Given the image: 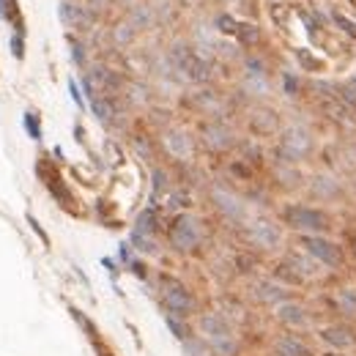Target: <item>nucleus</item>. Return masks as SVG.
<instances>
[{
    "instance_id": "obj_1",
    "label": "nucleus",
    "mask_w": 356,
    "mask_h": 356,
    "mask_svg": "<svg viewBox=\"0 0 356 356\" xmlns=\"http://www.w3.org/2000/svg\"><path fill=\"white\" fill-rule=\"evenodd\" d=\"M279 219L298 236H329V230H331V216L326 211L304 205V203H288L279 211Z\"/></svg>"
},
{
    "instance_id": "obj_2",
    "label": "nucleus",
    "mask_w": 356,
    "mask_h": 356,
    "mask_svg": "<svg viewBox=\"0 0 356 356\" xmlns=\"http://www.w3.org/2000/svg\"><path fill=\"white\" fill-rule=\"evenodd\" d=\"M312 151H315V137L301 123H290L277 134V159L282 164H298L309 159Z\"/></svg>"
},
{
    "instance_id": "obj_3",
    "label": "nucleus",
    "mask_w": 356,
    "mask_h": 356,
    "mask_svg": "<svg viewBox=\"0 0 356 356\" xmlns=\"http://www.w3.org/2000/svg\"><path fill=\"white\" fill-rule=\"evenodd\" d=\"M197 326H200L205 342L211 345V351L216 356H236L238 342H236L233 329H230V323H227V318L222 312H203Z\"/></svg>"
},
{
    "instance_id": "obj_4",
    "label": "nucleus",
    "mask_w": 356,
    "mask_h": 356,
    "mask_svg": "<svg viewBox=\"0 0 356 356\" xmlns=\"http://www.w3.org/2000/svg\"><path fill=\"white\" fill-rule=\"evenodd\" d=\"M298 244H301V249H304L309 257H315L323 268L337 271V268L345 266V249H342L334 238H329V236H298Z\"/></svg>"
},
{
    "instance_id": "obj_5",
    "label": "nucleus",
    "mask_w": 356,
    "mask_h": 356,
    "mask_svg": "<svg viewBox=\"0 0 356 356\" xmlns=\"http://www.w3.org/2000/svg\"><path fill=\"white\" fill-rule=\"evenodd\" d=\"M167 238H170V246L178 249V252H192L200 246L203 241V225L197 216L192 214H178L167 230Z\"/></svg>"
},
{
    "instance_id": "obj_6",
    "label": "nucleus",
    "mask_w": 356,
    "mask_h": 356,
    "mask_svg": "<svg viewBox=\"0 0 356 356\" xmlns=\"http://www.w3.org/2000/svg\"><path fill=\"white\" fill-rule=\"evenodd\" d=\"M162 301H164L167 315L186 320L194 312V298H192L189 288L175 277H162Z\"/></svg>"
},
{
    "instance_id": "obj_7",
    "label": "nucleus",
    "mask_w": 356,
    "mask_h": 356,
    "mask_svg": "<svg viewBox=\"0 0 356 356\" xmlns=\"http://www.w3.org/2000/svg\"><path fill=\"white\" fill-rule=\"evenodd\" d=\"M244 236H246V241L255 246V249H260V252H274V249H279L282 246V227L277 225V222H271V219H252L249 225H246V230H244Z\"/></svg>"
},
{
    "instance_id": "obj_8",
    "label": "nucleus",
    "mask_w": 356,
    "mask_h": 356,
    "mask_svg": "<svg viewBox=\"0 0 356 356\" xmlns=\"http://www.w3.org/2000/svg\"><path fill=\"white\" fill-rule=\"evenodd\" d=\"M162 142H164L167 153H170L173 159H178V162H186V159L194 156V142H192V134H189L186 129H178V126L164 129Z\"/></svg>"
},
{
    "instance_id": "obj_9",
    "label": "nucleus",
    "mask_w": 356,
    "mask_h": 356,
    "mask_svg": "<svg viewBox=\"0 0 356 356\" xmlns=\"http://www.w3.org/2000/svg\"><path fill=\"white\" fill-rule=\"evenodd\" d=\"M211 203L216 205V211L225 216V219H230V222H241L244 219V214H246V208H244V203H241V197L238 194H233L230 189H225V186H214L211 189Z\"/></svg>"
},
{
    "instance_id": "obj_10",
    "label": "nucleus",
    "mask_w": 356,
    "mask_h": 356,
    "mask_svg": "<svg viewBox=\"0 0 356 356\" xmlns=\"http://www.w3.org/2000/svg\"><path fill=\"white\" fill-rule=\"evenodd\" d=\"M252 296L260 304H268V307H279V304L290 301V290L282 282H277V279H257V282H252Z\"/></svg>"
},
{
    "instance_id": "obj_11",
    "label": "nucleus",
    "mask_w": 356,
    "mask_h": 356,
    "mask_svg": "<svg viewBox=\"0 0 356 356\" xmlns=\"http://www.w3.org/2000/svg\"><path fill=\"white\" fill-rule=\"evenodd\" d=\"M249 129L257 134V137H274L279 134V112L271 110V107H255L249 112Z\"/></svg>"
},
{
    "instance_id": "obj_12",
    "label": "nucleus",
    "mask_w": 356,
    "mask_h": 356,
    "mask_svg": "<svg viewBox=\"0 0 356 356\" xmlns=\"http://www.w3.org/2000/svg\"><path fill=\"white\" fill-rule=\"evenodd\" d=\"M203 142L211 148V151H227V148H233V142H236V134L230 131V126L227 123H222V120H208V123H203Z\"/></svg>"
},
{
    "instance_id": "obj_13",
    "label": "nucleus",
    "mask_w": 356,
    "mask_h": 356,
    "mask_svg": "<svg viewBox=\"0 0 356 356\" xmlns=\"http://www.w3.org/2000/svg\"><path fill=\"white\" fill-rule=\"evenodd\" d=\"M282 263H285L301 282H304V279H315V277L323 274V266H320L315 257H309L304 249H301V252H288Z\"/></svg>"
},
{
    "instance_id": "obj_14",
    "label": "nucleus",
    "mask_w": 356,
    "mask_h": 356,
    "mask_svg": "<svg viewBox=\"0 0 356 356\" xmlns=\"http://www.w3.org/2000/svg\"><path fill=\"white\" fill-rule=\"evenodd\" d=\"M318 337H320L329 348H334V351H348V348L356 345V334H353V329H348V326H342V323H334V326H323V329H318Z\"/></svg>"
},
{
    "instance_id": "obj_15",
    "label": "nucleus",
    "mask_w": 356,
    "mask_h": 356,
    "mask_svg": "<svg viewBox=\"0 0 356 356\" xmlns=\"http://www.w3.org/2000/svg\"><path fill=\"white\" fill-rule=\"evenodd\" d=\"M274 315H277V320H279L282 326H288V329H307V326H309V312H307V307H301V304H296V301H285V304L274 307Z\"/></svg>"
},
{
    "instance_id": "obj_16",
    "label": "nucleus",
    "mask_w": 356,
    "mask_h": 356,
    "mask_svg": "<svg viewBox=\"0 0 356 356\" xmlns=\"http://www.w3.org/2000/svg\"><path fill=\"white\" fill-rule=\"evenodd\" d=\"M60 19L68 25V27H88L93 22V11L88 5H79V3H60Z\"/></svg>"
},
{
    "instance_id": "obj_17",
    "label": "nucleus",
    "mask_w": 356,
    "mask_h": 356,
    "mask_svg": "<svg viewBox=\"0 0 356 356\" xmlns=\"http://www.w3.org/2000/svg\"><path fill=\"white\" fill-rule=\"evenodd\" d=\"M274 351H277V356H312L309 345L296 334H279L274 340Z\"/></svg>"
},
{
    "instance_id": "obj_18",
    "label": "nucleus",
    "mask_w": 356,
    "mask_h": 356,
    "mask_svg": "<svg viewBox=\"0 0 356 356\" xmlns=\"http://www.w3.org/2000/svg\"><path fill=\"white\" fill-rule=\"evenodd\" d=\"M309 192H312V197L326 203V200H334V197L342 194V183L337 178H331V175H315L312 183H309Z\"/></svg>"
},
{
    "instance_id": "obj_19",
    "label": "nucleus",
    "mask_w": 356,
    "mask_h": 356,
    "mask_svg": "<svg viewBox=\"0 0 356 356\" xmlns=\"http://www.w3.org/2000/svg\"><path fill=\"white\" fill-rule=\"evenodd\" d=\"M129 22H131L137 30L151 27V25H153V11H151V5H145V3L131 5V8H129Z\"/></svg>"
},
{
    "instance_id": "obj_20",
    "label": "nucleus",
    "mask_w": 356,
    "mask_h": 356,
    "mask_svg": "<svg viewBox=\"0 0 356 356\" xmlns=\"http://www.w3.org/2000/svg\"><path fill=\"white\" fill-rule=\"evenodd\" d=\"M334 298H337L340 312H345V315L356 318V288H340Z\"/></svg>"
},
{
    "instance_id": "obj_21",
    "label": "nucleus",
    "mask_w": 356,
    "mask_h": 356,
    "mask_svg": "<svg viewBox=\"0 0 356 356\" xmlns=\"http://www.w3.org/2000/svg\"><path fill=\"white\" fill-rule=\"evenodd\" d=\"M90 107H93V115H96L101 123H110L112 115H115V107H112V101H110L107 96H93V99H90Z\"/></svg>"
},
{
    "instance_id": "obj_22",
    "label": "nucleus",
    "mask_w": 356,
    "mask_h": 356,
    "mask_svg": "<svg viewBox=\"0 0 356 356\" xmlns=\"http://www.w3.org/2000/svg\"><path fill=\"white\" fill-rule=\"evenodd\" d=\"M134 36H137V27L126 19V22H118L115 27H112V38H115V44L118 47H126V44H131L134 41Z\"/></svg>"
},
{
    "instance_id": "obj_23",
    "label": "nucleus",
    "mask_w": 356,
    "mask_h": 356,
    "mask_svg": "<svg viewBox=\"0 0 356 356\" xmlns=\"http://www.w3.org/2000/svg\"><path fill=\"white\" fill-rule=\"evenodd\" d=\"M194 99H197V104L205 110V115H219V110H222V101H219V96H216L214 90H200Z\"/></svg>"
},
{
    "instance_id": "obj_24",
    "label": "nucleus",
    "mask_w": 356,
    "mask_h": 356,
    "mask_svg": "<svg viewBox=\"0 0 356 356\" xmlns=\"http://www.w3.org/2000/svg\"><path fill=\"white\" fill-rule=\"evenodd\" d=\"M244 88H246L252 96H268V93H271V79H268V77H249V74H246Z\"/></svg>"
},
{
    "instance_id": "obj_25",
    "label": "nucleus",
    "mask_w": 356,
    "mask_h": 356,
    "mask_svg": "<svg viewBox=\"0 0 356 356\" xmlns=\"http://www.w3.org/2000/svg\"><path fill=\"white\" fill-rule=\"evenodd\" d=\"M236 36L241 38L244 47H255V44L260 41V30H257V25H249V22H238Z\"/></svg>"
},
{
    "instance_id": "obj_26",
    "label": "nucleus",
    "mask_w": 356,
    "mask_h": 356,
    "mask_svg": "<svg viewBox=\"0 0 356 356\" xmlns=\"http://www.w3.org/2000/svg\"><path fill=\"white\" fill-rule=\"evenodd\" d=\"M244 74H249V77H268V68H266V63L260 58L246 55L244 58Z\"/></svg>"
},
{
    "instance_id": "obj_27",
    "label": "nucleus",
    "mask_w": 356,
    "mask_h": 356,
    "mask_svg": "<svg viewBox=\"0 0 356 356\" xmlns=\"http://www.w3.org/2000/svg\"><path fill=\"white\" fill-rule=\"evenodd\" d=\"M131 244H134V249H140V252H156V241H153L151 233L134 230V233H131Z\"/></svg>"
},
{
    "instance_id": "obj_28",
    "label": "nucleus",
    "mask_w": 356,
    "mask_h": 356,
    "mask_svg": "<svg viewBox=\"0 0 356 356\" xmlns=\"http://www.w3.org/2000/svg\"><path fill=\"white\" fill-rule=\"evenodd\" d=\"M134 230L153 236V230H156V214H153V208H145V211L137 216V227H134Z\"/></svg>"
},
{
    "instance_id": "obj_29",
    "label": "nucleus",
    "mask_w": 356,
    "mask_h": 356,
    "mask_svg": "<svg viewBox=\"0 0 356 356\" xmlns=\"http://www.w3.org/2000/svg\"><path fill=\"white\" fill-rule=\"evenodd\" d=\"M164 320H167V326L173 329V334L178 337V340H189L192 334H189V329H186V323H183V318H175V315H164Z\"/></svg>"
},
{
    "instance_id": "obj_30",
    "label": "nucleus",
    "mask_w": 356,
    "mask_h": 356,
    "mask_svg": "<svg viewBox=\"0 0 356 356\" xmlns=\"http://www.w3.org/2000/svg\"><path fill=\"white\" fill-rule=\"evenodd\" d=\"M214 25H216L222 33H230V36H236V30H238V22H236L230 14H219V16L214 19Z\"/></svg>"
},
{
    "instance_id": "obj_31",
    "label": "nucleus",
    "mask_w": 356,
    "mask_h": 356,
    "mask_svg": "<svg viewBox=\"0 0 356 356\" xmlns=\"http://www.w3.org/2000/svg\"><path fill=\"white\" fill-rule=\"evenodd\" d=\"M25 129L30 131L33 140H41V120H38L36 112H27V115H25Z\"/></svg>"
},
{
    "instance_id": "obj_32",
    "label": "nucleus",
    "mask_w": 356,
    "mask_h": 356,
    "mask_svg": "<svg viewBox=\"0 0 356 356\" xmlns=\"http://www.w3.org/2000/svg\"><path fill=\"white\" fill-rule=\"evenodd\" d=\"M129 99L134 101V104H145L148 101V88L145 85H129Z\"/></svg>"
},
{
    "instance_id": "obj_33",
    "label": "nucleus",
    "mask_w": 356,
    "mask_h": 356,
    "mask_svg": "<svg viewBox=\"0 0 356 356\" xmlns=\"http://www.w3.org/2000/svg\"><path fill=\"white\" fill-rule=\"evenodd\" d=\"M11 52H14V58H22V55H25V49H22V36H19V33L11 38Z\"/></svg>"
},
{
    "instance_id": "obj_34",
    "label": "nucleus",
    "mask_w": 356,
    "mask_h": 356,
    "mask_svg": "<svg viewBox=\"0 0 356 356\" xmlns=\"http://www.w3.org/2000/svg\"><path fill=\"white\" fill-rule=\"evenodd\" d=\"M134 148H137V151H140L145 159H151V145H148L142 137H137V140H134Z\"/></svg>"
},
{
    "instance_id": "obj_35",
    "label": "nucleus",
    "mask_w": 356,
    "mask_h": 356,
    "mask_svg": "<svg viewBox=\"0 0 356 356\" xmlns=\"http://www.w3.org/2000/svg\"><path fill=\"white\" fill-rule=\"evenodd\" d=\"M68 90H71V99H74L79 107H85V101H82V93H79V88H77V82H74V79L68 82Z\"/></svg>"
},
{
    "instance_id": "obj_36",
    "label": "nucleus",
    "mask_w": 356,
    "mask_h": 356,
    "mask_svg": "<svg viewBox=\"0 0 356 356\" xmlns=\"http://www.w3.org/2000/svg\"><path fill=\"white\" fill-rule=\"evenodd\" d=\"M71 55H74V60H77V63H82V60H85V55H82V47H79V44H74Z\"/></svg>"
},
{
    "instance_id": "obj_37",
    "label": "nucleus",
    "mask_w": 356,
    "mask_h": 356,
    "mask_svg": "<svg viewBox=\"0 0 356 356\" xmlns=\"http://www.w3.org/2000/svg\"><path fill=\"white\" fill-rule=\"evenodd\" d=\"M30 225H33V230H36V233H38V236H41V241H44V244H47V233H44V230H41V227H38V222H36V219H33V216H30Z\"/></svg>"
},
{
    "instance_id": "obj_38",
    "label": "nucleus",
    "mask_w": 356,
    "mask_h": 356,
    "mask_svg": "<svg viewBox=\"0 0 356 356\" xmlns=\"http://www.w3.org/2000/svg\"><path fill=\"white\" fill-rule=\"evenodd\" d=\"M123 3H126V5H137V0H123Z\"/></svg>"
},
{
    "instance_id": "obj_39",
    "label": "nucleus",
    "mask_w": 356,
    "mask_h": 356,
    "mask_svg": "<svg viewBox=\"0 0 356 356\" xmlns=\"http://www.w3.org/2000/svg\"><path fill=\"white\" fill-rule=\"evenodd\" d=\"M353 255H356V246H353Z\"/></svg>"
},
{
    "instance_id": "obj_40",
    "label": "nucleus",
    "mask_w": 356,
    "mask_h": 356,
    "mask_svg": "<svg viewBox=\"0 0 356 356\" xmlns=\"http://www.w3.org/2000/svg\"><path fill=\"white\" fill-rule=\"evenodd\" d=\"M353 79H356V74H353Z\"/></svg>"
},
{
    "instance_id": "obj_41",
    "label": "nucleus",
    "mask_w": 356,
    "mask_h": 356,
    "mask_svg": "<svg viewBox=\"0 0 356 356\" xmlns=\"http://www.w3.org/2000/svg\"><path fill=\"white\" fill-rule=\"evenodd\" d=\"M222 3H227V0H222Z\"/></svg>"
}]
</instances>
